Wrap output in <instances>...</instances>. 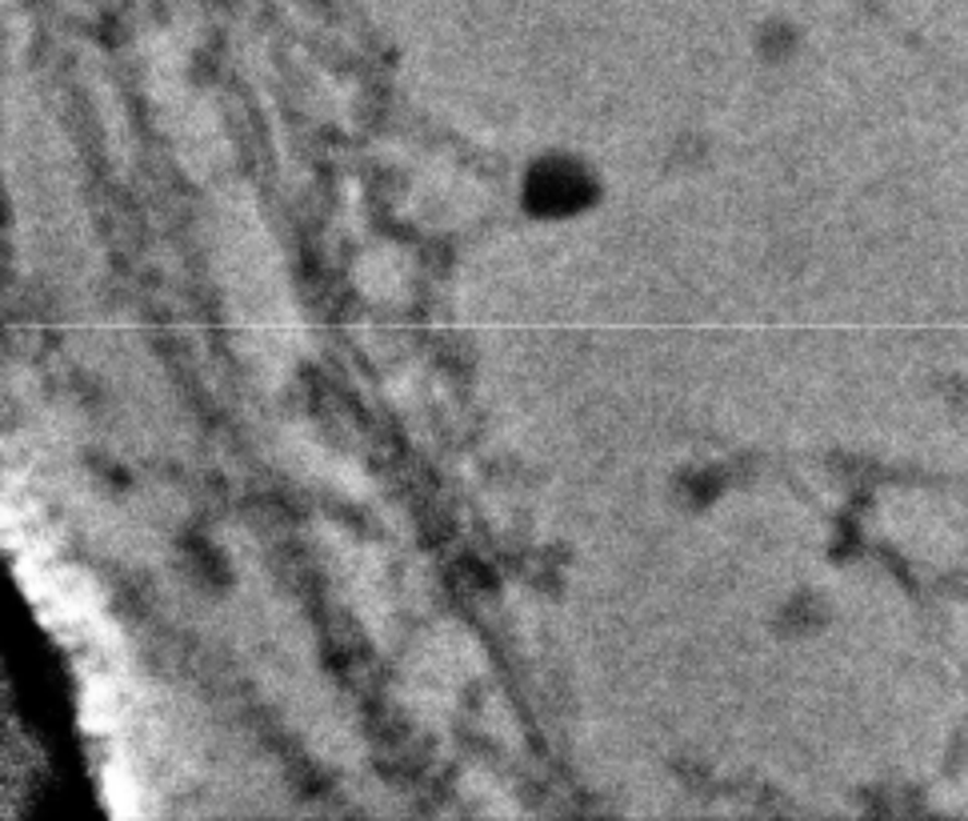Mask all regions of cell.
<instances>
[{"label": "cell", "mask_w": 968, "mask_h": 821, "mask_svg": "<svg viewBox=\"0 0 968 821\" xmlns=\"http://www.w3.org/2000/svg\"><path fill=\"white\" fill-rule=\"evenodd\" d=\"M597 201V181L588 165L573 157H549L528 169L525 205L533 217H576Z\"/></svg>", "instance_id": "cell-1"}]
</instances>
